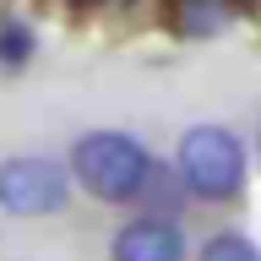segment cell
I'll list each match as a JSON object with an SVG mask.
<instances>
[{"label":"cell","mask_w":261,"mask_h":261,"mask_svg":"<svg viewBox=\"0 0 261 261\" xmlns=\"http://www.w3.org/2000/svg\"><path fill=\"white\" fill-rule=\"evenodd\" d=\"M71 174L98 201H136L152 179V158L120 130H93L71 147Z\"/></svg>","instance_id":"1"},{"label":"cell","mask_w":261,"mask_h":261,"mask_svg":"<svg viewBox=\"0 0 261 261\" xmlns=\"http://www.w3.org/2000/svg\"><path fill=\"white\" fill-rule=\"evenodd\" d=\"M179 185L201 201H228V196H240L245 185V147L234 142V130L223 125H196L185 130V142H179Z\"/></svg>","instance_id":"2"},{"label":"cell","mask_w":261,"mask_h":261,"mask_svg":"<svg viewBox=\"0 0 261 261\" xmlns=\"http://www.w3.org/2000/svg\"><path fill=\"white\" fill-rule=\"evenodd\" d=\"M0 207L38 218V212H60L65 207V169L55 158H6L0 163Z\"/></svg>","instance_id":"3"},{"label":"cell","mask_w":261,"mask_h":261,"mask_svg":"<svg viewBox=\"0 0 261 261\" xmlns=\"http://www.w3.org/2000/svg\"><path fill=\"white\" fill-rule=\"evenodd\" d=\"M114 261H185V234L169 218H136L114 234Z\"/></svg>","instance_id":"4"},{"label":"cell","mask_w":261,"mask_h":261,"mask_svg":"<svg viewBox=\"0 0 261 261\" xmlns=\"http://www.w3.org/2000/svg\"><path fill=\"white\" fill-rule=\"evenodd\" d=\"M201 261H261V250L245 234H218V240L201 245Z\"/></svg>","instance_id":"5"},{"label":"cell","mask_w":261,"mask_h":261,"mask_svg":"<svg viewBox=\"0 0 261 261\" xmlns=\"http://www.w3.org/2000/svg\"><path fill=\"white\" fill-rule=\"evenodd\" d=\"M223 22H228L223 0H191V6H185V16H179V28H185V33H218Z\"/></svg>","instance_id":"6"},{"label":"cell","mask_w":261,"mask_h":261,"mask_svg":"<svg viewBox=\"0 0 261 261\" xmlns=\"http://www.w3.org/2000/svg\"><path fill=\"white\" fill-rule=\"evenodd\" d=\"M33 55V33L22 22H0V65H22Z\"/></svg>","instance_id":"7"}]
</instances>
